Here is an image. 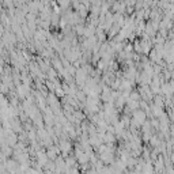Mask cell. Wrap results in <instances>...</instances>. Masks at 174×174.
Returning <instances> with one entry per match:
<instances>
[{
	"instance_id": "obj_1",
	"label": "cell",
	"mask_w": 174,
	"mask_h": 174,
	"mask_svg": "<svg viewBox=\"0 0 174 174\" xmlns=\"http://www.w3.org/2000/svg\"><path fill=\"white\" fill-rule=\"evenodd\" d=\"M6 169H8V170H14V169H15V161H12V159H7V161H6Z\"/></svg>"
}]
</instances>
